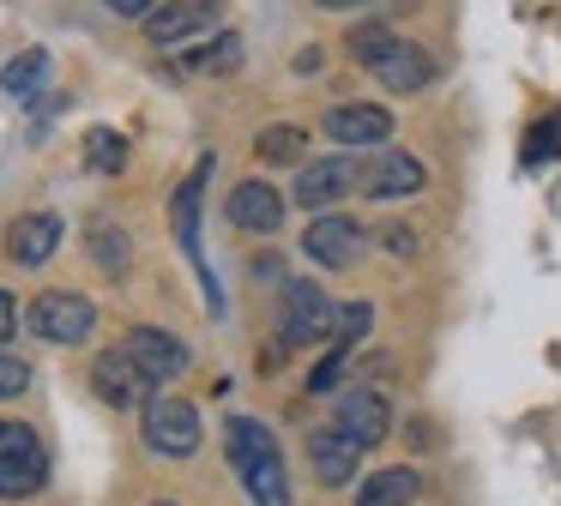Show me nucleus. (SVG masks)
<instances>
[{"label": "nucleus", "mask_w": 561, "mask_h": 506, "mask_svg": "<svg viewBox=\"0 0 561 506\" xmlns=\"http://www.w3.org/2000/svg\"><path fill=\"white\" fill-rule=\"evenodd\" d=\"M146 440H151V452L194 458L199 452V410L175 392H151L146 398Z\"/></svg>", "instance_id": "3"}, {"label": "nucleus", "mask_w": 561, "mask_h": 506, "mask_svg": "<svg viewBox=\"0 0 561 506\" xmlns=\"http://www.w3.org/2000/svg\"><path fill=\"white\" fill-rule=\"evenodd\" d=\"M230 223L236 229H248V235H278V223H284V193L272 187V181H236V193H230Z\"/></svg>", "instance_id": "9"}, {"label": "nucleus", "mask_w": 561, "mask_h": 506, "mask_svg": "<svg viewBox=\"0 0 561 506\" xmlns=\"http://www.w3.org/2000/svg\"><path fill=\"white\" fill-rule=\"evenodd\" d=\"M224 446H230V464L242 470L254 506H290V476H284V458H278L272 428H260L254 416H236L230 428H224Z\"/></svg>", "instance_id": "1"}, {"label": "nucleus", "mask_w": 561, "mask_h": 506, "mask_svg": "<svg viewBox=\"0 0 561 506\" xmlns=\"http://www.w3.org/2000/svg\"><path fill=\"white\" fill-rule=\"evenodd\" d=\"M314 7H332V12H344V7H368V0H314Z\"/></svg>", "instance_id": "33"}, {"label": "nucleus", "mask_w": 561, "mask_h": 506, "mask_svg": "<svg viewBox=\"0 0 561 506\" xmlns=\"http://www.w3.org/2000/svg\"><path fill=\"white\" fill-rule=\"evenodd\" d=\"M392 115L380 103H339L327 115V139L332 145H351V151H368V145H387Z\"/></svg>", "instance_id": "10"}, {"label": "nucleus", "mask_w": 561, "mask_h": 506, "mask_svg": "<svg viewBox=\"0 0 561 506\" xmlns=\"http://www.w3.org/2000/svg\"><path fill=\"white\" fill-rule=\"evenodd\" d=\"M25 325L43 344H85L91 325H98V308H91V296H73V289H43V296L31 301Z\"/></svg>", "instance_id": "2"}, {"label": "nucleus", "mask_w": 561, "mask_h": 506, "mask_svg": "<svg viewBox=\"0 0 561 506\" xmlns=\"http://www.w3.org/2000/svg\"><path fill=\"white\" fill-rule=\"evenodd\" d=\"M320 337H339L332 296L314 284H290L284 289V344H320Z\"/></svg>", "instance_id": "5"}, {"label": "nucleus", "mask_w": 561, "mask_h": 506, "mask_svg": "<svg viewBox=\"0 0 561 506\" xmlns=\"http://www.w3.org/2000/svg\"><path fill=\"white\" fill-rule=\"evenodd\" d=\"M254 151L266 157V163H296V157L308 151V133L302 127H284V120H278V127H266L254 139Z\"/></svg>", "instance_id": "21"}, {"label": "nucleus", "mask_w": 561, "mask_h": 506, "mask_svg": "<svg viewBox=\"0 0 561 506\" xmlns=\"http://www.w3.org/2000/svg\"><path fill=\"white\" fill-rule=\"evenodd\" d=\"M158 506H170V501H158Z\"/></svg>", "instance_id": "34"}, {"label": "nucleus", "mask_w": 561, "mask_h": 506, "mask_svg": "<svg viewBox=\"0 0 561 506\" xmlns=\"http://www.w3.org/2000/svg\"><path fill=\"white\" fill-rule=\"evenodd\" d=\"M339 428H344V434H356L363 446L387 440V428H392L387 398L368 392V386H344V392H339Z\"/></svg>", "instance_id": "13"}, {"label": "nucleus", "mask_w": 561, "mask_h": 506, "mask_svg": "<svg viewBox=\"0 0 561 506\" xmlns=\"http://www.w3.org/2000/svg\"><path fill=\"white\" fill-rule=\"evenodd\" d=\"M416 470H404V464H392V470H375V476L356 488V506H411L416 501Z\"/></svg>", "instance_id": "18"}, {"label": "nucleus", "mask_w": 561, "mask_h": 506, "mask_svg": "<svg viewBox=\"0 0 561 506\" xmlns=\"http://www.w3.org/2000/svg\"><path fill=\"white\" fill-rule=\"evenodd\" d=\"M103 7H110L115 19H139V24H146V19H151V7H158V0H103Z\"/></svg>", "instance_id": "31"}, {"label": "nucleus", "mask_w": 561, "mask_h": 506, "mask_svg": "<svg viewBox=\"0 0 561 506\" xmlns=\"http://www.w3.org/2000/svg\"><path fill=\"white\" fill-rule=\"evenodd\" d=\"M91 386H98V398L103 404H115V410H127V404H146L151 398V373L139 368L134 356H127V344L122 349H103L98 361H91Z\"/></svg>", "instance_id": "6"}, {"label": "nucleus", "mask_w": 561, "mask_h": 506, "mask_svg": "<svg viewBox=\"0 0 561 506\" xmlns=\"http://www.w3.org/2000/svg\"><path fill=\"white\" fill-rule=\"evenodd\" d=\"M194 67H199V72H236V67H242V36L224 31L218 43H206V48L194 55Z\"/></svg>", "instance_id": "24"}, {"label": "nucleus", "mask_w": 561, "mask_h": 506, "mask_svg": "<svg viewBox=\"0 0 561 506\" xmlns=\"http://www.w3.org/2000/svg\"><path fill=\"white\" fill-rule=\"evenodd\" d=\"M368 320H375V313H368L363 301H351V308H339V337H332V344H356V337L368 332Z\"/></svg>", "instance_id": "30"}, {"label": "nucleus", "mask_w": 561, "mask_h": 506, "mask_svg": "<svg viewBox=\"0 0 561 506\" xmlns=\"http://www.w3.org/2000/svg\"><path fill=\"white\" fill-rule=\"evenodd\" d=\"M561 157V108H549L543 120H531V133H525V163H556Z\"/></svg>", "instance_id": "20"}, {"label": "nucleus", "mask_w": 561, "mask_h": 506, "mask_svg": "<svg viewBox=\"0 0 561 506\" xmlns=\"http://www.w3.org/2000/svg\"><path fill=\"white\" fill-rule=\"evenodd\" d=\"M206 175H211V157L175 187V235H182L187 260H194L199 272H206V260H199V187H206Z\"/></svg>", "instance_id": "17"}, {"label": "nucleus", "mask_w": 561, "mask_h": 506, "mask_svg": "<svg viewBox=\"0 0 561 506\" xmlns=\"http://www.w3.org/2000/svg\"><path fill=\"white\" fill-rule=\"evenodd\" d=\"M387 48H392V31H387V24H356V31H351V55L363 60V67H375Z\"/></svg>", "instance_id": "25"}, {"label": "nucleus", "mask_w": 561, "mask_h": 506, "mask_svg": "<svg viewBox=\"0 0 561 506\" xmlns=\"http://www.w3.org/2000/svg\"><path fill=\"white\" fill-rule=\"evenodd\" d=\"M19 392H31V368L0 349V398H19Z\"/></svg>", "instance_id": "28"}, {"label": "nucleus", "mask_w": 561, "mask_h": 506, "mask_svg": "<svg viewBox=\"0 0 561 506\" xmlns=\"http://www.w3.org/2000/svg\"><path fill=\"white\" fill-rule=\"evenodd\" d=\"M31 446H43V440L25 428V422H0V464H7V458H19V452H31Z\"/></svg>", "instance_id": "27"}, {"label": "nucleus", "mask_w": 561, "mask_h": 506, "mask_svg": "<svg viewBox=\"0 0 561 506\" xmlns=\"http://www.w3.org/2000/svg\"><path fill=\"white\" fill-rule=\"evenodd\" d=\"M423 181H428V169L411 151H387V145H375L368 163H356V187L368 199H404V193H423Z\"/></svg>", "instance_id": "4"}, {"label": "nucleus", "mask_w": 561, "mask_h": 506, "mask_svg": "<svg viewBox=\"0 0 561 506\" xmlns=\"http://www.w3.org/2000/svg\"><path fill=\"white\" fill-rule=\"evenodd\" d=\"M344 356H351V344H332V356L320 361L314 373H308V392H332V386H339V368H344Z\"/></svg>", "instance_id": "29"}, {"label": "nucleus", "mask_w": 561, "mask_h": 506, "mask_svg": "<svg viewBox=\"0 0 561 506\" xmlns=\"http://www.w3.org/2000/svg\"><path fill=\"white\" fill-rule=\"evenodd\" d=\"M127 356H134L139 368L151 373V380H175V373L187 368V349H182V337L158 332V325H134V332H127Z\"/></svg>", "instance_id": "14"}, {"label": "nucleus", "mask_w": 561, "mask_h": 506, "mask_svg": "<svg viewBox=\"0 0 561 506\" xmlns=\"http://www.w3.org/2000/svg\"><path fill=\"white\" fill-rule=\"evenodd\" d=\"M428 72H435V60H428L416 43H399V36H392V48L375 60V79L387 84V91H423Z\"/></svg>", "instance_id": "16"}, {"label": "nucleus", "mask_w": 561, "mask_h": 506, "mask_svg": "<svg viewBox=\"0 0 561 506\" xmlns=\"http://www.w3.org/2000/svg\"><path fill=\"white\" fill-rule=\"evenodd\" d=\"M218 19H224V0H163V7H151L146 36L158 48H170V43H187L194 31H211Z\"/></svg>", "instance_id": "7"}, {"label": "nucleus", "mask_w": 561, "mask_h": 506, "mask_svg": "<svg viewBox=\"0 0 561 506\" xmlns=\"http://www.w3.org/2000/svg\"><path fill=\"white\" fill-rule=\"evenodd\" d=\"M91 241H98V265H103V272H122V265H127V235H122V229L98 223V229H91Z\"/></svg>", "instance_id": "26"}, {"label": "nucleus", "mask_w": 561, "mask_h": 506, "mask_svg": "<svg viewBox=\"0 0 561 506\" xmlns=\"http://www.w3.org/2000/svg\"><path fill=\"white\" fill-rule=\"evenodd\" d=\"M13 325H19V313H13V296H7V289H0V344H7V337H13Z\"/></svg>", "instance_id": "32"}, {"label": "nucleus", "mask_w": 561, "mask_h": 506, "mask_svg": "<svg viewBox=\"0 0 561 506\" xmlns=\"http://www.w3.org/2000/svg\"><path fill=\"white\" fill-rule=\"evenodd\" d=\"M55 248H61V217H49V211L13 217V229H7V260L13 265H43Z\"/></svg>", "instance_id": "15"}, {"label": "nucleus", "mask_w": 561, "mask_h": 506, "mask_svg": "<svg viewBox=\"0 0 561 506\" xmlns=\"http://www.w3.org/2000/svg\"><path fill=\"white\" fill-rule=\"evenodd\" d=\"M356 248H363V223L356 217H314L308 223V235H302V253L314 265H327V272H344V265L356 260Z\"/></svg>", "instance_id": "8"}, {"label": "nucleus", "mask_w": 561, "mask_h": 506, "mask_svg": "<svg viewBox=\"0 0 561 506\" xmlns=\"http://www.w3.org/2000/svg\"><path fill=\"white\" fill-rule=\"evenodd\" d=\"M351 187H356V163H351V157H320V163H308L302 175H296V205L327 211V205H339Z\"/></svg>", "instance_id": "11"}, {"label": "nucleus", "mask_w": 561, "mask_h": 506, "mask_svg": "<svg viewBox=\"0 0 561 506\" xmlns=\"http://www.w3.org/2000/svg\"><path fill=\"white\" fill-rule=\"evenodd\" d=\"M85 151H91V169L98 175H115V169H127V139L110 127H91L85 133Z\"/></svg>", "instance_id": "22"}, {"label": "nucleus", "mask_w": 561, "mask_h": 506, "mask_svg": "<svg viewBox=\"0 0 561 506\" xmlns=\"http://www.w3.org/2000/svg\"><path fill=\"white\" fill-rule=\"evenodd\" d=\"M43 72H49V55H43V48H25V55H13L0 67V84H7V91H37Z\"/></svg>", "instance_id": "23"}, {"label": "nucleus", "mask_w": 561, "mask_h": 506, "mask_svg": "<svg viewBox=\"0 0 561 506\" xmlns=\"http://www.w3.org/2000/svg\"><path fill=\"white\" fill-rule=\"evenodd\" d=\"M43 476H49V458H43V446L7 458V464H0V501H25V494H37Z\"/></svg>", "instance_id": "19"}, {"label": "nucleus", "mask_w": 561, "mask_h": 506, "mask_svg": "<svg viewBox=\"0 0 561 506\" xmlns=\"http://www.w3.org/2000/svg\"><path fill=\"white\" fill-rule=\"evenodd\" d=\"M308 458H314V476L327 482V488H344V482L356 476V464H363V440L332 422V428H320L314 440H308Z\"/></svg>", "instance_id": "12"}]
</instances>
